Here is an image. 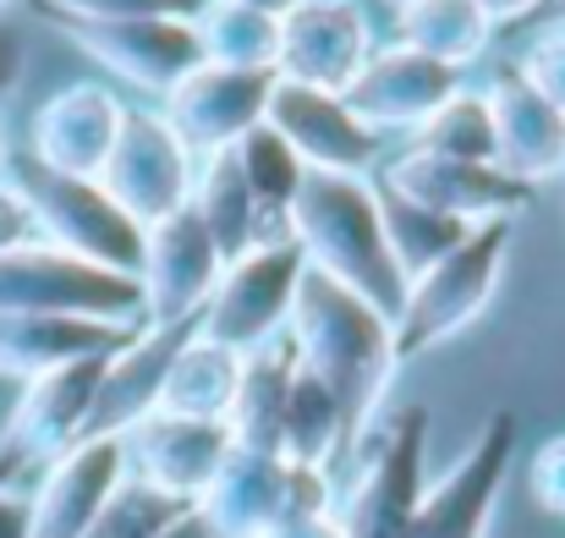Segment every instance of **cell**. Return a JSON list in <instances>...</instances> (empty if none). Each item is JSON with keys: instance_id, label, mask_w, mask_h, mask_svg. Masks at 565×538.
I'll return each instance as SVG.
<instances>
[{"instance_id": "cell-1", "label": "cell", "mask_w": 565, "mask_h": 538, "mask_svg": "<svg viewBox=\"0 0 565 538\" xmlns=\"http://www.w3.org/2000/svg\"><path fill=\"white\" fill-rule=\"evenodd\" d=\"M286 336L297 341L302 368L319 373L330 384V395L341 401L347 456H358L369 445V434L379 429V418H384V395H390L395 368H401L395 325L374 303H363L358 292L324 281L319 270H302Z\"/></svg>"}, {"instance_id": "cell-2", "label": "cell", "mask_w": 565, "mask_h": 538, "mask_svg": "<svg viewBox=\"0 0 565 538\" xmlns=\"http://www.w3.org/2000/svg\"><path fill=\"white\" fill-rule=\"evenodd\" d=\"M286 236L302 247L308 270H319L324 281L358 292L363 303H374L379 314L395 325L401 303H406V275L384 242V220H379L374 177H324L308 171Z\"/></svg>"}, {"instance_id": "cell-3", "label": "cell", "mask_w": 565, "mask_h": 538, "mask_svg": "<svg viewBox=\"0 0 565 538\" xmlns=\"http://www.w3.org/2000/svg\"><path fill=\"white\" fill-rule=\"evenodd\" d=\"M6 181L28 198L33 209V225H39V242L83 259V264H99V270H116V275H132L138 281V264H143V225L105 192L99 177H66V171H50L39 166L28 149L6 160Z\"/></svg>"}, {"instance_id": "cell-4", "label": "cell", "mask_w": 565, "mask_h": 538, "mask_svg": "<svg viewBox=\"0 0 565 538\" xmlns=\"http://www.w3.org/2000/svg\"><path fill=\"white\" fill-rule=\"evenodd\" d=\"M511 242H516V220H489L456 253H445L417 281H406V303L395 314V358H423V352L456 341L472 319H483V308L500 292Z\"/></svg>"}, {"instance_id": "cell-5", "label": "cell", "mask_w": 565, "mask_h": 538, "mask_svg": "<svg viewBox=\"0 0 565 538\" xmlns=\"http://www.w3.org/2000/svg\"><path fill=\"white\" fill-rule=\"evenodd\" d=\"M99 373H105V358H88L22 384L17 407L0 423V484L6 489L39 484L77 440H88Z\"/></svg>"}, {"instance_id": "cell-6", "label": "cell", "mask_w": 565, "mask_h": 538, "mask_svg": "<svg viewBox=\"0 0 565 538\" xmlns=\"http://www.w3.org/2000/svg\"><path fill=\"white\" fill-rule=\"evenodd\" d=\"M363 473L347 495V506H335V523L347 538H406L412 511L428 489V407H395L390 418H379L369 445L358 451Z\"/></svg>"}, {"instance_id": "cell-7", "label": "cell", "mask_w": 565, "mask_h": 538, "mask_svg": "<svg viewBox=\"0 0 565 538\" xmlns=\"http://www.w3.org/2000/svg\"><path fill=\"white\" fill-rule=\"evenodd\" d=\"M308 259L291 236L280 242H258L242 259H231L198 314V336L220 341L231 352H258L275 336H286L291 325V303H297V281H302Z\"/></svg>"}, {"instance_id": "cell-8", "label": "cell", "mask_w": 565, "mask_h": 538, "mask_svg": "<svg viewBox=\"0 0 565 538\" xmlns=\"http://www.w3.org/2000/svg\"><path fill=\"white\" fill-rule=\"evenodd\" d=\"M0 314H83L110 325H143V292L132 275L83 264L50 242L0 253Z\"/></svg>"}, {"instance_id": "cell-9", "label": "cell", "mask_w": 565, "mask_h": 538, "mask_svg": "<svg viewBox=\"0 0 565 538\" xmlns=\"http://www.w3.org/2000/svg\"><path fill=\"white\" fill-rule=\"evenodd\" d=\"M511 462H516V412L494 407L472 434V445L456 456V467L423 489L406 538H489L500 495L511 484Z\"/></svg>"}, {"instance_id": "cell-10", "label": "cell", "mask_w": 565, "mask_h": 538, "mask_svg": "<svg viewBox=\"0 0 565 538\" xmlns=\"http://www.w3.org/2000/svg\"><path fill=\"white\" fill-rule=\"evenodd\" d=\"M192 171H198V155L188 149V138L166 122V110L127 105V110H121L116 149H110L99 181H105V192H110L138 225H154V220L188 209Z\"/></svg>"}, {"instance_id": "cell-11", "label": "cell", "mask_w": 565, "mask_h": 538, "mask_svg": "<svg viewBox=\"0 0 565 538\" xmlns=\"http://www.w3.org/2000/svg\"><path fill=\"white\" fill-rule=\"evenodd\" d=\"M374 50V22L358 0H297V11L280 17L275 77L324 88V94H347Z\"/></svg>"}, {"instance_id": "cell-12", "label": "cell", "mask_w": 565, "mask_h": 538, "mask_svg": "<svg viewBox=\"0 0 565 538\" xmlns=\"http://www.w3.org/2000/svg\"><path fill=\"white\" fill-rule=\"evenodd\" d=\"M225 259L209 236V225L188 209L143 225V264H138V292H143V325H198Z\"/></svg>"}, {"instance_id": "cell-13", "label": "cell", "mask_w": 565, "mask_h": 538, "mask_svg": "<svg viewBox=\"0 0 565 538\" xmlns=\"http://www.w3.org/2000/svg\"><path fill=\"white\" fill-rule=\"evenodd\" d=\"M94 66L110 77L143 88V94H171L188 72L203 66V44L192 17H138V22H55Z\"/></svg>"}, {"instance_id": "cell-14", "label": "cell", "mask_w": 565, "mask_h": 538, "mask_svg": "<svg viewBox=\"0 0 565 538\" xmlns=\"http://www.w3.org/2000/svg\"><path fill=\"white\" fill-rule=\"evenodd\" d=\"M264 122L291 144V155L308 171H324V177H374L384 160V138L341 94H324V88L275 83Z\"/></svg>"}, {"instance_id": "cell-15", "label": "cell", "mask_w": 565, "mask_h": 538, "mask_svg": "<svg viewBox=\"0 0 565 538\" xmlns=\"http://www.w3.org/2000/svg\"><path fill=\"white\" fill-rule=\"evenodd\" d=\"M275 72H242V66H198L166 94V122L188 138L192 155L236 149L253 127H264L275 99Z\"/></svg>"}, {"instance_id": "cell-16", "label": "cell", "mask_w": 565, "mask_h": 538, "mask_svg": "<svg viewBox=\"0 0 565 538\" xmlns=\"http://www.w3.org/2000/svg\"><path fill=\"white\" fill-rule=\"evenodd\" d=\"M379 181H390L395 192L439 209V214H456L467 225H489V220H516L522 209H533L539 187L505 177L500 166H472V160H439V155H423V149H406L395 155L390 166H379Z\"/></svg>"}, {"instance_id": "cell-17", "label": "cell", "mask_w": 565, "mask_h": 538, "mask_svg": "<svg viewBox=\"0 0 565 538\" xmlns=\"http://www.w3.org/2000/svg\"><path fill=\"white\" fill-rule=\"evenodd\" d=\"M121 94L110 83H66L55 88L28 127V155L66 177H99L116 133H121Z\"/></svg>"}, {"instance_id": "cell-18", "label": "cell", "mask_w": 565, "mask_h": 538, "mask_svg": "<svg viewBox=\"0 0 565 538\" xmlns=\"http://www.w3.org/2000/svg\"><path fill=\"white\" fill-rule=\"evenodd\" d=\"M456 88H461L456 66H439L423 50L395 39V44L369 55V66L358 72V83L341 99L374 127L379 138H390V133H417Z\"/></svg>"}, {"instance_id": "cell-19", "label": "cell", "mask_w": 565, "mask_h": 538, "mask_svg": "<svg viewBox=\"0 0 565 538\" xmlns=\"http://www.w3.org/2000/svg\"><path fill=\"white\" fill-rule=\"evenodd\" d=\"M121 445H127V473L149 478L154 489H166V495H177L188 506H198V495L209 489V478L236 451L231 423L177 418V412H149Z\"/></svg>"}, {"instance_id": "cell-20", "label": "cell", "mask_w": 565, "mask_h": 538, "mask_svg": "<svg viewBox=\"0 0 565 538\" xmlns=\"http://www.w3.org/2000/svg\"><path fill=\"white\" fill-rule=\"evenodd\" d=\"M121 478H127V445L121 440H110V434L77 440L28 489V500H33V528H28V538H83Z\"/></svg>"}, {"instance_id": "cell-21", "label": "cell", "mask_w": 565, "mask_h": 538, "mask_svg": "<svg viewBox=\"0 0 565 538\" xmlns=\"http://www.w3.org/2000/svg\"><path fill=\"white\" fill-rule=\"evenodd\" d=\"M198 325H143L121 352L105 358L99 373V395H94V418H88V434H110V440H127L149 412H160V390H166V373L177 352L192 341Z\"/></svg>"}, {"instance_id": "cell-22", "label": "cell", "mask_w": 565, "mask_h": 538, "mask_svg": "<svg viewBox=\"0 0 565 538\" xmlns=\"http://www.w3.org/2000/svg\"><path fill=\"white\" fill-rule=\"evenodd\" d=\"M483 99H489V116H494V166L505 177L527 181V187L561 177L565 171V116L561 110L516 66L500 72L483 88Z\"/></svg>"}, {"instance_id": "cell-23", "label": "cell", "mask_w": 565, "mask_h": 538, "mask_svg": "<svg viewBox=\"0 0 565 538\" xmlns=\"http://www.w3.org/2000/svg\"><path fill=\"white\" fill-rule=\"evenodd\" d=\"M143 325H110L83 314H0V373L28 384L39 373L121 352Z\"/></svg>"}, {"instance_id": "cell-24", "label": "cell", "mask_w": 565, "mask_h": 538, "mask_svg": "<svg viewBox=\"0 0 565 538\" xmlns=\"http://www.w3.org/2000/svg\"><path fill=\"white\" fill-rule=\"evenodd\" d=\"M280 500H286V456L236 445L198 495V511L214 538H269L280 528Z\"/></svg>"}, {"instance_id": "cell-25", "label": "cell", "mask_w": 565, "mask_h": 538, "mask_svg": "<svg viewBox=\"0 0 565 538\" xmlns=\"http://www.w3.org/2000/svg\"><path fill=\"white\" fill-rule=\"evenodd\" d=\"M297 362L302 358H297L291 336H275L269 347L242 358V384H236V401H231V418H225L236 445L280 456V418H286V395H291Z\"/></svg>"}, {"instance_id": "cell-26", "label": "cell", "mask_w": 565, "mask_h": 538, "mask_svg": "<svg viewBox=\"0 0 565 538\" xmlns=\"http://www.w3.org/2000/svg\"><path fill=\"white\" fill-rule=\"evenodd\" d=\"M192 214L209 225L220 259H242L247 247L269 242L264 236V220H258V203H253V187L236 166V149H220V155H198V171H192ZM280 242V236H275Z\"/></svg>"}, {"instance_id": "cell-27", "label": "cell", "mask_w": 565, "mask_h": 538, "mask_svg": "<svg viewBox=\"0 0 565 538\" xmlns=\"http://www.w3.org/2000/svg\"><path fill=\"white\" fill-rule=\"evenodd\" d=\"M236 384H242V352H231V347H220V341H203V336L192 330V341L177 352L171 373H166L160 412L225 423V418H231V401H236Z\"/></svg>"}, {"instance_id": "cell-28", "label": "cell", "mask_w": 565, "mask_h": 538, "mask_svg": "<svg viewBox=\"0 0 565 538\" xmlns=\"http://www.w3.org/2000/svg\"><path fill=\"white\" fill-rule=\"evenodd\" d=\"M374 198H379V220H384V242H390V253H395V264H401L406 281H417L428 264H439L445 253H456L478 231V225H467L456 214H439V209L395 192L390 181H379V177H374Z\"/></svg>"}, {"instance_id": "cell-29", "label": "cell", "mask_w": 565, "mask_h": 538, "mask_svg": "<svg viewBox=\"0 0 565 538\" xmlns=\"http://www.w3.org/2000/svg\"><path fill=\"white\" fill-rule=\"evenodd\" d=\"M395 33H401V44L423 50L428 61L461 72L489 50L494 22L472 0H406V6H395Z\"/></svg>"}, {"instance_id": "cell-30", "label": "cell", "mask_w": 565, "mask_h": 538, "mask_svg": "<svg viewBox=\"0 0 565 538\" xmlns=\"http://www.w3.org/2000/svg\"><path fill=\"white\" fill-rule=\"evenodd\" d=\"M198 44L209 66H242V72H275L280 61V22L264 11H247L236 0H203L192 11Z\"/></svg>"}, {"instance_id": "cell-31", "label": "cell", "mask_w": 565, "mask_h": 538, "mask_svg": "<svg viewBox=\"0 0 565 538\" xmlns=\"http://www.w3.org/2000/svg\"><path fill=\"white\" fill-rule=\"evenodd\" d=\"M236 166H242V177L253 187L264 236H269V242L286 236V220H291V203H297V192H302V181H308V166L291 155V144H286L269 122L253 127V133L236 144Z\"/></svg>"}, {"instance_id": "cell-32", "label": "cell", "mask_w": 565, "mask_h": 538, "mask_svg": "<svg viewBox=\"0 0 565 538\" xmlns=\"http://www.w3.org/2000/svg\"><path fill=\"white\" fill-rule=\"evenodd\" d=\"M412 149L439 155V160L494 166V116H489V99L472 94V88H456V94L412 133Z\"/></svg>"}, {"instance_id": "cell-33", "label": "cell", "mask_w": 565, "mask_h": 538, "mask_svg": "<svg viewBox=\"0 0 565 538\" xmlns=\"http://www.w3.org/2000/svg\"><path fill=\"white\" fill-rule=\"evenodd\" d=\"M182 511H188V500H177V495L154 489L149 478L127 473V478L110 489V500L99 506L94 528L83 538H160Z\"/></svg>"}, {"instance_id": "cell-34", "label": "cell", "mask_w": 565, "mask_h": 538, "mask_svg": "<svg viewBox=\"0 0 565 538\" xmlns=\"http://www.w3.org/2000/svg\"><path fill=\"white\" fill-rule=\"evenodd\" d=\"M203 0H33L44 22H138V17H192Z\"/></svg>"}, {"instance_id": "cell-35", "label": "cell", "mask_w": 565, "mask_h": 538, "mask_svg": "<svg viewBox=\"0 0 565 538\" xmlns=\"http://www.w3.org/2000/svg\"><path fill=\"white\" fill-rule=\"evenodd\" d=\"M516 72L565 116V28L533 33L527 50H522V61H516Z\"/></svg>"}, {"instance_id": "cell-36", "label": "cell", "mask_w": 565, "mask_h": 538, "mask_svg": "<svg viewBox=\"0 0 565 538\" xmlns=\"http://www.w3.org/2000/svg\"><path fill=\"white\" fill-rule=\"evenodd\" d=\"M527 489H533V500H539L550 517H565V434L544 440V445L533 451V462H527Z\"/></svg>"}, {"instance_id": "cell-37", "label": "cell", "mask_w": 565, "mask_h": 538, "mask_svg": "<svg viewBox=\"0 0 565 538\" xmlns=\"http://www.w3.org/2000/svg\"><path fill=\"white\" fill-rule=\"evenodd\" d=\"M28 242H39L33 209H28V198H22L11 181L0 177V253H11V247H28Z\"/></svg>"}, {"instance_id": "cell-38", "label": "cell", "mask_w": 565, "mask_h": 538, "mask_svg": "<svg viewBox=\"0 0 565 538\" xmlns=\"http://www.w3.org/2000/svg\"><path fill=\"white\" fill-rule=\"evenodd\" d=\"M33 528V500L28 489H6L0 484V538H28Z\"/></svg>"}, {"instance_id": "cell-39", "label": "cell", "mask_w": 565, "mask_h": 538, "mask_svg": "<svg viewBox=\"0 0 565 538\" xmlns=\"http://www.w3.org/2000/svg\"><path fill=\"white\" fill-rule=\"evenodd\" d=\"M22 66H28V50H22V39L0 28V105L17 94V83H22Z\"/></svg>"}, {"instance_id": "cell-40", "label": "cell", "mask_w": 565, "mask_h": 538, "mask_svg": "<svg viewBox=\"0 0 565 538\" xmlns=\"http://www.w3.org/2000/svg\"><path fill=\"white\" fill-rule=\"evenodd\" d=\"M269 538H347V534H341V523L330 511V517H308V523H280Z\"/></svg>"}, {"instance_id": "cell-41", "label": "cell", "mask_w": 565, "mask_h": 538, "mask_svg": "<svg viewBox=\"0 0 565 538\" xmlns=\"http://www.w3.org/2000/svg\"><path fill=\"white\" fill-rule=\"evenodd\" d=\"M472 6H478L494 28H505V22H527V11H533L539 0H472Z\"/></svg>"}, {"instance_id": "cell-42", "label": "cell", "mask_w": 565, "mask_h": 538, "mask_svg": "<svg viewBox=\"0 0 565 538\" xmlns=\"http://www.w3.org/2000/svg\"><path fill=\"white\" fill-rule=\"evenodd\" d=\"M522 28H533V33H550V28H565V0H539L533 11H527V22Z\"/></svg>"}, {"instance_id": "cell-43", "label": "cell", "mask_w": 565, "mask_h": 538, "mask_svg": "<svg viewBox=\"0 0 565 538\" xmlns=\"http://www.w3.org/2000/svg\"><path fill=\"white\" fill-rule=\"evenodd\" d=\"M160 538H214V534H209L203 511H198V506H188V511H182V517H177V523H171Z\"/></svg>"}, {"instance_id": "cell-44", "label": "cell", "mask_w": 565, "mask_h": 538, "mask_svg": "<svg viewBox=\"0 0 565 538\" xmlns=\"http://www.w3.org/2000/svg\"><path fill=\"white\" fill-rule=\"evenodd\" d=\"M236 6H247V11H264V17H286V11H297V0H236Z\"/></svg>"}, {"instance_id": "cell-45", "label": "cell", "mask_w": 565, "mask_h": 538, "mask_svg": "<svg viewBox=\"0 0 565 538\" xmlns=\"http://www.w3.org/2000/svg\"><path fill=\"white\" fill-rule=\"evenodd\" d=\"M6 160H11V144H6V133H0V177H6Z\"/></svg>"}, {"instance_id": "cell-46", "label": "cell", "mask_w": 565, "mask_h": 538, "mask_svg": "<svg viewBox=\"0 0 565 538\" xmlns=\"http://www.w3.org/2000/svg\"><path fill=\"white\" fill-rule=\"evenodd\" d=\"M390 6H406V0H390Z\"/></svg>"}, {"instance_id": "cell-47", "label": "cell", "mask_w": 565, "mask_h": 538, "mask_svg": "<svg viewBox=\"0 0 565 538\" xmlns=\"http://www.w3.org/2000/svg\"><path fill=\"white\" fill-rule=\"evenodd\" d=\"M6 6H11V0H0V11H6Z\"/></svg>"}, {"instance_id": "cell-48", "label": "cell", "mask_w": 565, "mask_h": 538, "mask_svg": "<svg viewBox=\"0 0 565 538\" xmlns=\"http://www.w3.org/2000/svg\"><path fill=\"white\" fill-rule=\"evenodd\" d=\"M561 187H565V171H561Z\"/></svg>"}]
</instances>
